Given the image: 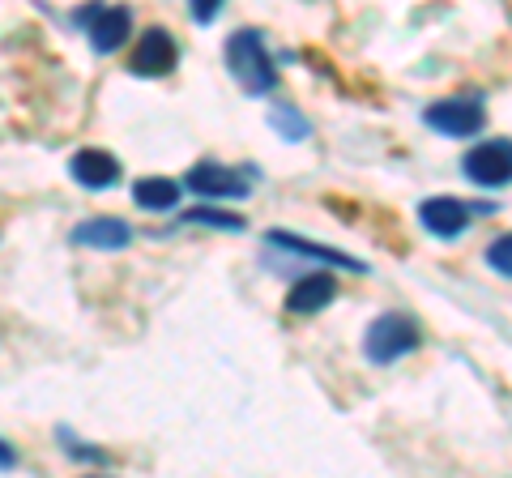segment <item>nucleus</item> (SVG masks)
I'll return each mask as SVG.
<instances>
[{
    "instance_id": "obj_9",
    "label": "nucleus",
    "mask_w": 512,
    "mask_h": 478,
    "mask_svg": "<svg viewBox=\"0 0 512 478\" xmlns=\"http://www.w3.org/2000/svg\"><path fill=\"white\" fill-rule=\"evenodd\" d=\"M86 35L94 43V52H103V56L120 52V47L128 43V35H133V13L120 9V5H111V9L99 5V13L86 22Z\"/></svg>"
},
{
    "instance_id": "obj_17",
    "label": "nucleus",
    "mask_w": 512,
    "mask_h": 478,
    "mask_svg": "<svg viewBox=\"0 0 512 478\" xmlns=\"http://www.w3.org/2000/svg\"><path fill=\"white\" fill-rule=\"evenodd\" d=\"M222 5H227V0H188V9H192V18H197L201 26H210L218 13H222Z\"/></svg>"
},
{
    "instance_id": "obj_6",
    "label": "nucleus",
    "mask_w": 512,
    "mask_h": 478,
    "mask_svg": "<svg viewBox=\"0 0 512 478\" xmlns=\"http://www.w3.org/2000/svg\"><path fill=\"white\" fill-rule=\"evenodd\" d=\"M188 193L197 197H210V201H222V197H248V180L239 175L235 167H222V163H197L188 171Z\"/></svg>"
},
{
    "instance_id": "obj_8",
    "label": "nucleus",
    "mask_w": 512,
    "mask_h": 478,
    "mask_svg": "<svg viewBox=\"0 0 512 478\" xmlns=\"http://www.w3.org/2000/svg\"><path fill=\"white\" fill-rule=\"evenodd\" d=\"M419 222L436 239H457L470 227V210H466V201H457V197H427L419 205Z\"/></svg>"
},
{
    "instance_id": "obj_3",
    "label": "nucleus",
    "mask_w": 512,
    "mask_h": 478,
    "mask_svg": "<svg viewBox=\"0 0 512 478\" xmlns=\"http://www.w3.org/2000/svg\"><path fill=\"white\" fill-rule=\"evenodd\" d=\"M423 120L444 137H474V133H483V124H487V107H483V99H474V94H453V99L431 103L423 111Z\"/></svg>"
},
{
    "instance_id": "obj_5",
    "label": "nucleus",
    "mask_w": 512,
    "mask_h": 478,
    "mask_svg": "<svg viewBox=\"0 0 512 478\" xmlns=\"http://www.w3.org/2000/svg\"><path fill=\"white\" fill-rule=\"evenodd\" d=\"M466 175L474 184H483V188H504L512 180V146H508V137H495V141H483V146H474L466 154Z\"/></svg>"
},
{
    "instance_id": "obj_11",
    "label": "nucleus",
    "mask_w": 512,
    "mask_h": 478,
    "mask_svg": "<svg viewBox=\"0 0 512 478\" xmlns=\"http://www.w3.org/2000/svg\"><path fill=\"white\" fill-rule=\"evenodd\" d=\"M333 295H338V282H333L329 274H308V278H299L291 286V295H286V308L299 312V316H308V312L325 308Z\"/></svg>"
},
{
    "instance_id": "obj_15",
    "label": "nucleus",
    "mask_w": 512,
    "mask_h": 478,
    "mask_svg": "<svg viewBox=\"0 0 512 478\" xmlns=\"http://www.w3.org/2000/svg\"><path fill=\"white\" fill-rule=\"evenodd\" d=\"M184 222H201V227H214V231H244L248 222L239 214H227V210H188Z\"/></svg>"
},
{
    "instance_id": "obj_16",
    "label": "nucleus",
    "mask_w": 512,
    "mask_h": 478,
    "mask_svg": "<svg viewBox=\"0 0 512 478\" xmlns=\"http://www.w3.org/2000/svg\"><path fill=\"white\" fill-rule=\"evenodd\" d=\"M487 265H491L500 278H508V274H512V235H495V239H491V248H487Z\"/></svg>"
},
{
    "instance_id": "obj_1",
    "label": "nucleus",
    "mask_w": 512,
    "mask_h": 478,
    "mask_svg": "<svg viewBox=\"0 0 512 478\" xmlns=\"http://www.w3.org/2000/svg\"><path fill=\"white\" fill-rule=\"evenodd\" d=\"M227 69L244 94H269L278 86V69H274V56L261 39V30H235L227 39Z\"/></svg>"
},
{
    "instance_id": "obj_13",
    "label": "nucleus",
    "mask_w": 512,
    "mask_h": 478,
    "mask_svg": "<svg viewBox=\"0 0 512 478\" xmlns=\"http://www.w3.org/2000/svg\"><path fill=\"white\" fill-rule=\"evenodd\" d=\"M133 201L141 205V210L167 214V210H175V201H180V184L163 180V175H146V180L133 184Z\"/></svg>"
},
{
    "instance_id": "obj_10",
    "label": "nucleus",
    "mask_w": 512,
    "mask_h": 478,
    "mask_svg": "<svg viewBox=\"0 0 512 478\" xmlns=\"http://www.w3.org/2000/svg\"><path fill=\"white\" fill-rule=\"evenodd\" d=\"M73 244L86 248H103V252H120L133 244V227L124 218H86L73 227Z\"/></svg>"
},
{
    "instance_id": "obj_2",
    "label": "nucleus",
    "mask_w": 512,
    "mask_h": 478,
    "mask_svg": "<svg viewBox=\"0 0 512 478\" xmlns=\"http://www.w3.org/2000/svg\"><path fill=\"white\" fill-rule=\"evenodd\" d=\"M419 342H423L419 325H414L410 316H402V312L376 316V321L367 325V333H363V350H367V359H372V363H397V359H406L410 350H419Z\"/></svg>"
},
{
    "instance_id": "obj_7",
    "label": "nucleus",
    "mask_w": 512,
    "mask_h": 478,
    "mask_svg": "<svg viewBox=\"0 0 512 478\" xmlns=\"http://www.w3.org/2000/svg\"><path fill=\"white\" fill-rule=\"evenodd\" d=\"M69 175H73V184L90 188V193H103V188L120 180V158L107 150H77L69 158Z\"/></svg>"
},
{
    "instance_id": "obj_12",
    "label": "nucleus",
    "mask_w": 512,
    "mask_h": 478,
    "mask_svg": "<svg viewBox=\"0 0 512 478\" xmlns=\"http://www.w3.org/2000/svg\"><path fill=\"white\" fill-rule=\"evenodd\" d=\"M269 244H278L286 252H299V257H312V261H329V265H338V269H355V274H363V261L355 257H346V252H333V248H320V244H308V239H299V235H286V231H269Z\"/></svg>"
},
{
    "instance_id": "obj_4",
    "label": "nucleus",
    "mask_w": 512,
    "mask_h": 478,
    "mask_svg": "<svg viewBox=\"0 0 512 478\" xmlns=\"http://www.w3.org/2000/svg\"><path fill=\"white\" fill-rule=\"evenodd\" d=\"M175 65H180V47H175L171 30H163V26H150L146 35L137 39L133 56H128V69L137 77H167Z\"/></svg>"
},
{
    "instance_id": "obj_18",
    "label": "nucleus",
    "mask_w": 512,
    "mask_h": 478,
    "mask_svg": "<svg viewBox=\"0 0 512 478\" xmlns=\"http://www.w3.org/2000/svg\"><path fill=\"white\" fill-rule=\"evenodd\" d=\"M9 466H18V453H13V449H9V444H5V440H0V470H9Z\"/></svg>"
},
{
    "instance_id": "obj_14",
    "label": "nucleus",
    "mask_w": 512,
    "mask_h": 478,
    "mask_svg": "<svg viewBox=\"0 0 512 478\" xmlns=\"http://www.w3.org/2000/svg\"><path fill=\"white\" fill-rule=\"evenodd\" d=\"M269 124H274V129H278V133H282L286 141H303V137L312 133V124L303 120L295 107H286V103H282V107H274V111H269Z\"/></svg>"
}]
</instances>
